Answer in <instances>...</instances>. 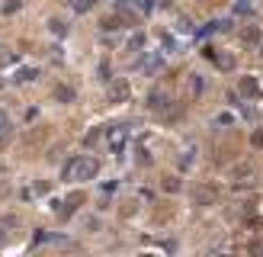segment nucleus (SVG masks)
<instances>
[{
  "label": "nucleus",
  "mask_w": 263,
  "mask_h": 257,
  "mask_svg": "<svg viewBox=\"0 0 263 257\" xmlns=\"http://www.w3.org/2000/svg\"><path fill=\"white\" fill-rule=\"evenodd\" d=\"M71 180H93L96 174H100V161L96 158H77V161L68 164V171H64Z\"/></svg>",
  "instance_id": "1"
},
{
  "label": "nucleus",
  "mask_w": 263,
  "mask_h": 257,
  "mask_svg": "<svg viewBox=\"0 0 263 257\" xmlns=\"http://www.w3.org/2000/svg\"><path fill=\"white\" fill-rule=\"evenodd\" d=\"M215 199H218V190L209 187V183H199V187L192 190V202H196V206H212Z\"/></svg>",
  "instance_id": "2"
},
{
  "label": "nucleus",
  "mask_w": 263,
  "mask_h": 257,
  "mask_svg": "<svg viewBox=\"0 0 263 257\" xmlns=\"http://www.w3.org/2000/svg\"><path fill=\"white\" fill-rule=\"evenodd\" d=\"M238 93H241V96H247V100H257V96H260V84H257V77H253V74L238 77Z\"/></svg>",
  "instance_id": "3"
},
{
  "label": "nucleus",
  "mask_w": 263,
  "mask_h": 257,
  "mask_svg": "<svg viewBox=\"0 0 263 257\" xmlns=\"http://www.w3.org/2000/svg\"><path fill=\"white\" fill-rule=\"evenodd\" d=\"M125 100H128V81L116 77V81L109 84V103H125Z\"/></svg>",
  "instance_id": "4"
},
{
  "label": "nucleus",
  "mask_w": 263,
  "mask_h": 257,
  "mask_svg": "<svg viewBox=\"0 0 263 257\" xmlns=\"http://www.w3.org/2000/svg\"><path fill=\"white\" fill-rule=\"evenodd\" d=\"M238 39L244 42V45H260V42H263V32H260V26H241Z\"/></svg>",
  "instance_id": "5"
},
{
  "label": "nucleus",
  "mask_w": 263,
  "mask_h": 257,
  "mask_svg": "<svg viewBox=\"0 0 263 257\" xmlns=\"http://www.w3.org/2000/svg\"><path fill=\"white\" fill-rule=\"evenodd\" d=\"M148 106H151L154 113H167V116H170V100H167V93L151 90V96H148Z\"/></svg>",
  "instance_id": "6"
},
{
  "label": "nucleus",
  "mask_w": 263,
  "mask_h": 257,
  "mask_svg": "<svg viewBox=\"0 0 263 257\" xmlns=\"http://www.w3.org/2000/svg\"><path fill=\"white\" fill-rule=\"evenodd\" d=\"M55 100H61V103H71V100H74V90H71L68 84H58V87H55Z\"/></svg>",
  "instance_id": "7"
},
{
  "label": "nucleus",
  "mask_w": 263,
  "mask_h": 257,
  "mask_svg": "<svg viewBox=\"0 0 263 257\" xmlns=\"http://www.w3.org/2000/svg\"><path fill=\"white\" fill-rule=\"evenodd\" d=\"M122 26H125V23H122L119 13H112V16H106V20H103V29H122Z\"/></svg>",
  "instance_id": "8"
},
{
  "label": "nucleus",
  "mask_w": 263,
  "mask_h": 257,
  "mask_svg": "<svg viewBox=\"0 0 263 257\" xmlns=\"http://www.w3.org/2000/svg\"><path fill=\"white\" fill-rule=\"evenodd\" d=\"M164 190L167 193H180V180L177 177H164Z\"/></svg>",
  "instance_id": "9"
},
{
  "label": "nucleus",
  "mask_w": 263,
  "mask_h": 257,
  "mask_svg": "<svg viewBox=\"0 0 263 257\" xmlns=\"http://www.w3.org/2000/svg\"><path fill=\"white\" fill-rule=\"evenodd\" d=\"M135 209H138V202H135V199H125V202H122V219H128Z\"/></svg>",
  "instance_id": "10"
},
{
  "label": "nucleus",
  "mask_w": 263,
  "mask_h": 257,
  "mask_svg": "<svg viewBox=\"0 0 263 257\" xmlns=\"http://www.w3.org/2000/svg\"><path fill=\"white\" fill-rule=\"evenodd\" d=\"M7 65H13V52L0 48V68H7Z\"/></svg>",
  "instance_id": "11"
},
{
  "label": "nucleus",
  "mask_w": 263,
  "mask_h": 257,
  "mask_svg": "<svg viewBox=\"0 0 263 257\" xmlns=\"http://www.w3.org/2000/svg\"><path fill=\"white\" fill-rule=\"evenodd\" d=\"M48 29L55 32V35H64V23H61V20H51V23H48Z\"/></svg>",
  "instance_id": "12"
},
{
  "label": "nucleus",
  "mask_w": 263,
  "mask_h": 257,
  "mask_svg": "<svg viewBox=\"0 0 263 257\" xmlns=\"http://www.w3.org/2000/svg\"><path fill=\"white\" fill-rule=\"evenodd\" d=\"M32 77H36V71H20V74H16V81L26 84V81H32Z\"/></svg>",
  "instance_id": "13"
},
{
  "label": "nucleus",
  "mask_w": 263,
  "mask_h": 257,
  "mask_svg": "<svg viewBox=\"0 0 263 257\" xmlns=\"http://www.w3.org/2000/svg\"><path fill=\"white\" fill-rule=\"evenodd\" d=\"M253 145H263V132H253Z\"/></svg>",
  "instance_id": "14"
}]
</instances>
